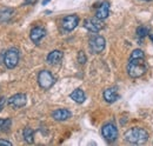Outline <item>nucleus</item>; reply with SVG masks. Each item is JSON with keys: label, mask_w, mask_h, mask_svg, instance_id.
<instances>
[{"label": "nucleus", "mask_w": 153, "mask_h": 146, "mask_svg": "<svg viewBox=\"0 0 153 146\" xmlns=\"http://www.w3.org/2000/svg\"><path fill=\"white\" fill-rule=\"evenodd\" d=\"M147 71V64L145 61V53L141 50H134L131 53L127 64V73L131 78H139Z\"/></svg>", "instance_id": "f257e3e1"}, {"label": "nucleus", "mask_w": 153, "mask_h": 146, "mask_svg": "<svg viewBox=\"0 0 153 146\" xmlns=\"http://www.w3.org/2000/svg\"><path fill=\"white\" fill-rule=\"evenodd\" d=\"M125 139L131 143V144H135V145H140L147 142L149 139V133L147 131H145L144 128L140 127H133L128 130L125 133Z\"/></svg>", "instance_id": "f03ea898"}, {"label": "nucleus", "mask_w": 153, "mask_h": 146, "mask_svg": "<svg viewBox=\"0 0 153 146\" xmlns=\"http://www.w3.org/2000/svg\"><path fill=\"white\" fill-rule=\"evenodd\" d=\"M54 83H56V78L50 71L42 70L38 74V84L42 90H50L54 85Z\"/></svg>", "instance_id": "7ed1b4c3"}, {"label": "nucleus", "mask_w": 153, "mask_h": 146, "mask_svg": "<svg viewBox=\"0 0 153 146\" xmlns=\"http://www.w3.org/2000/svg\"><path fill=\"white\" fill-rule=\"evenodd\" d=\"M19 63V51L17 48H10L5 52L4 55V64L7 69H14Z\"/></svg>", "instance_id": "20e7f679"}, {"label": "nucleus", "mask_w": 153, "mask_h": 146, "mask_svg": "<svg viewBox=\"0 0 153 146\" xmlns=\"http://www.w3.org/2000/svg\"><path fill=\"white\" fill-rule=\"evenodd\" d=\"M88 44H90V50H91V52L94 53V54L101 53V52L104 51L105 46H106V41H105L104 36H91Z\"/></svg>", "instance_id": "39448f33"}, {"label": "nucleus", "mask_w": 153, "mask_h": 146, "mask_svg": "<svg viewBox=\"0 0 153 146\" xmlns=\"http://www.w3.org/2000/svg\"><path fill=\"white\" fill-rule=\"evenodd\" d=\"M84 27L86 30H88L90 32H93V33H97L99 31H101L104 27H105V24L102 22V20L99 18H88L84 21Z\"/></svg>", "instance_id": "423d86ee"}, {"label": "nucleus", "mask_w": 153, "mask_h": 146, "mask_svg": "<svg viewBox=\"0 0 153 146\" xmlns=\"http://www.w3.org/2000/svg\"><path fill=\"white\" fill-rule=\"evenodd\" d=\"M101 134L108 143H113L118 138V130L113 124H106L101 128Z\"/></svg>", "instance_id": "0eeeda50"}, {"label": "nucleus", "mask_w": 153, "mask_h": 146, "mask_svg": "<svg viewBox=\"0 0 153 146\" xmlns=\"http://www.w3.org/2000/svg\"><path fill=\"white\" fill-rule=\"evenodd\" d=\"M27 103V97L26 94L24 93H17L14 95H12L8 100H7V104L13 107V109H20V107H24Z\"/></svg>", "instance_id": "6e6552de"}, {"label": "nucleus", "mask_w": 153, "mask_h": 146, "mask_svg": "<svg viewBox=\"0 0 153 146\" xmlns=\"http://www.w3.org/2000/svg\"><path fill=\"white\" fill-rule=\"evenodd\" d=\"M79 25V17L76 14H71V16H66L61 20V27L65 31H73L76 26Z\"/></svg>", "instance_id": "1a4fd4ad"}, {"label": "nucleus", "mask_w": 153, "mask_h": 146, "mask_svg": "<svg viewBox=\"0 0 153 146\" xmlns=\"http://www.w3.org/2000/svg\"><path fill=\"white\" fill-rule=\"evenodd\" d=\"M45 36H46V30L44 27H40V26L32 28V31L30 33V38H31L32 42L36 45H39V42L41 41V39Z\"/></svg>", "instance_id": "9d476101"}, {"label": "nucleus", "mask_w": 153, "mask_h": 146, "mask_svg": "<svg viewBox=\"0 0 153 146\" xmlns=\"http://www.w3.org/2000/svg\"><path fill=\"white\" fill-rule=\"evenodd\" d=\"M108 16H110V2L104 1V2H101L100 6L98 7V10H97V12H96V17L99 19H101V20H104V19L107 18Z\"/></svg>", "instance_id": "9b49d317"}, {"label": "nucleus", "mask_w": 153, "mask_h": 146, "mask_svg": "<svg viewBox=\"0 0 153 146\" xmlns=\"http://www.w3.org/2000/svg\"><path fill=\"white\" fill-rule=\"evenodd\" d=\"M72 113L66 109H58L56 111H53L52 113V117L53 119H56L57 121H64V120H67L68 118H71Z\"/></svg>", "instance_id": "f8f14e48"}, {"label": "nucleus", "mask_w": 153, "mask_h": 146, "mask_svg": "<svg viewBox=\"0 0 153 146\" xmlns=\"http://www.w3.org/2000/svg\"><path fill=\"white\" fill-rule=\"evenodd\" d=\"M62 52L61 51H58V50H54V51H52V52H50L48 55H47V58H46V60H47V63L48 64H51V65H56V64H59L60 61H61V59H62Z\"/></svg>", "instance_id": "ddd939ff"}, {"label": "nucleus", "mask_w": 153, "mask_h": 146, "mask_svg": "<svg viewBox=\"0 0 153 146\" xmlns=\"http://www.w3.org/2000/svg\"><path fill=\"white\" fill-rule=\"evenodd\" d=\"M104 99L107 101V103H114L115 100L118 99V90L117 87H110V89H106L104 91Z\"/></svg>", "instance_id": "4468645a"}, {"label": "nucleus", "mask_w": 153, "mask_h": 146, "mask_svg": "<svg viewBox=\"0 0 153 146\" xmlns=\"http://www.w3.org/2000/svg\"><path fill=\"white\" fill-rule=\"evenodd\" d=\"M14 14V11L13 8H8V7H5V8H1L0 10V22H7L10 21L12 17Z\"/></svg>", "instance_id": "2eb2a0df"}, {"label": "nucleus", "mask_w": 153, "mask_h": 146, "mask_svg": "<svg viewBox=\"0 0 153 146\" xmlns=\"http://www.w3.org/2000/svg\"><path fill=\"white\" fill-rule=\"evenodd\" d=\"M70 97H71L72 100H74L78 104H82L85 101V99H86V95H85V93H84V91L81 89L74 90V91L70 94Z\"/></svg>", "instance_id": "dca6fc26"}, {"label": "nucleus", "mask_w": 153, "mask_h": 146, "mask_svg": "<svg viewBox=\"0 0 153 146\" xmlns=\"http://www.w3.org/2000/svg\"><path fill=\"white\" fill-rule=\"evenodd\" d=\"M22 136H24V139L25 142H27L28 144H32L33 143V137H34V133H33V130L31 127H26L22 132Z\"/></svg>", "instance_id": "f3484780"}, {"label": "nucleus", "mask_w": 153, "mask_h": 146, "mask_svg": "<svg viewBox=\"0 0 153 146\" xmlns=\"http://www.w3.org/2000/svg\"><path fill=\"white\" fill-rule=\"evenodd\" d=\"M12 125V121L11 119H1L0 118V132H7Z\"/></svg>", "instance_id": "a211bd4d"}, {"label": "nucleus", "mask_w": 153, "mask_h": 146, "mask_svg": "<svg viewBox=\"0 0 153 146\" xmlns=\"http://www.w3.org/2000/svg\"><path fill=\"white\" fill-rule=\"evenodd\" d=\"M149 33H150V27H147V26H139L137 28V36L139 38H144Z\"/></svg>", "instance_id": "6ab92c4d"}, {"label": "nucleus", "mask_w": 153, "mask_h": 146, "mask_svg": "<svg viewBox=\"0 0 153 146\" xmlns=\"http://www.w3.org/2000/svg\"><path fill=\"white\" fill-rule=\"evenodd\" d=\"M86 60H87V58H86V54H85L82 51H80V52L78 53V61H79V64L84 65V64L86 63Z\"/></svg>", "instance_id": "aec40b11"}, {"label": "nucleus", "mask_w": 153, "mask_h": 146, "mask_svg": "<svg viewBox=\"0 0 153 146\" xmlns=\"http://www.w3.org/2000/svg\"><path fill=\"white\" fill-rule=\"evenodd\" d=\"M6 103H7V99H6L4 95H1V97H0V111L5 107Z\"/></svg>", "instance_id": "412c9836"}, {"label": "nucleus", "mask_w": 153, "mask_h": 146, "mask_svg": "<svg viewBox=\"0 0 153 146\" xmlns=\"http://www.w3.org/2000/svg\"><path fill=\"white\" fill-rule=\"evenodd\" d=\"M37 2V0H25L24 5H34Z\"/></svg>", "instance_id": "4be33fe9"}, {"label": "nucleus", "mask_w": 153, "mask_h": 146, "mask_svg": "<svg viewBox=\"0 0 153 146\" xmlns=\"http://www.w3.org/2000/svg\"><path fill=\"white\" fill-rule=\"evenodd\" d=\"M0 145L12 146V143H11V142H7V140H0Z\"/></svg>", "instance_id": "5701e85b"}, {"label": "nucleus", "mask_w": 153, "mask_h": 146, "mask_svg": "<svg viewBox=\"0 0 153 146\" xmlns=\"http://www.w3.org/2000/svg\"><path fill=\"white\" fill-rule=\"evenodd\" d=\"M48 1H51V0H44V1H42V5H46Z\"/></svg>", "instance_id": "b1692460"}, {"label": "nucleus", "mask_w": 153, "mask_h": 146, "mask_svg": "<svg viewBox=\"0 0 153 146\" xmlns=\"http://www.w3.org/2000/svg\"><path fill=\"white\" fill-rule=\"evenodd\" d=\"M150 39H151V40L153 41V34H150Z\"/></svg>", "instance_id": "393cba45"}, {"label": "nucleus", "mask_w": 153, "mask_h": 146, "mask_svg": "<svg viewBox=\"0 0 153 146\" xmlns=\"http://www.w3.org/2000/svg\"><path fill=\"white\" fill-rule=\"evenodd\" d=\"M144 1H152V0H144Z\"/></svg>", "instance_id": "a878e982"}]
</instances>
